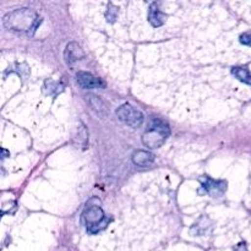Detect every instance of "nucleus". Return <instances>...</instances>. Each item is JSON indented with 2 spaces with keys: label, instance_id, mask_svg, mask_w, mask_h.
Segmentation results:
<instances>
[{
  "label": "nucleus",
  "instance_id": "f257e3e1",
  "mask_svg": "<svg viewBox=\"0 0 251 251\" xmlns=\"http://www.w3.org/2000/svg\"><path fill=\"white\" fill-rule=\"evenodd\" d=\"M42 24V17L36 11L27 7L16 9L11 12H7L2 17V25L7 29L15 32L27 33L28 36H33L34 32Z\"/></svg>",
  "mask_w": 251,
  "mask_h": 251
},
{
  "label": "nucleus",
  "instance_id": "f03ea898",
  "mask_svg": "<svg viewBox=\"0 0 251 251\" xmlns=\"http://www.w3.org/2000/svg\"><path fill=\"white\" fill-rule=\"evenodd\" d=\"M171 135V129L167 123L161 119H152L146 132L142 135V144L149 149H159Z\"/></svg>",
  "mask_w": 251,
  "mask_h": 251
},
{
  "label": "nucleus",
  "instance_id": "7ed1b4c3",
  "mask_svg": "<svg viewBox=\"0 0 251 251\" xmlns=\"http://www.w3.org/2000/svg\"><path fill=\"white\" fill-rule=\"evenodd\" d=\"M81 221H82L83 226L88 233L97 234V233L105 229L112 220L105 216L100 206L87 205V207L82 212V216H81Z\"/></svg>",
  "mask_w": 251,
  "mask_h": 251
},
{
  "label": "nucleus",
  "instance_id": "20e7f679",
  "mask_svg": "<svg viewBox=\"0 0 251 251\" xmlns=\"http://www.w3.org/2000/svg\"><path fill=\"white\" fill-rule=\"evenodd\" d=\"M117 117L119 118L120 122L125 123V124L134 127V129L140 127L144 123V114L139 109L129 104V103H125L122 107L118 108Z\"/></svg>",
  "mask_w": 251,
  "mask_h": 251
},
{
  "label": "nucleus",
  "instance_id": "39448f33",
  "mask_svg": "<svg viewBox=\"0 0 251 251\" xmlns=\"http://www.w3.org/2000/svg\"><path fill=\"white\" fill-rule=\"evenodd\" d=\"M201 188L211 198H222L227 191V181L226 180H215L208 176H202L199 178Z\"/></svg>",
  "mask_w": 251,
  "mask_h": 251
},
{
  "label": "nucleus",
  "instance_id": "423d86ee",
  "mask_svg": "<svg viewBox=\"0 0 251 251\" xmlns=\"http://www.w3.org/2000/svg\"><path fill=\"white\" fill-rule=\"evenodd\" d=\"M76 81H77L78 86L85 88V90L104 87V82L100 78L96 77V76H93L91 73H87V71H78L76 74Z\"/></svg>",
  "mask_w": 251,
  "mask_h": 251
},
{
  "label": "nucleus",
  "instance_id": "0eeeda50",
  "mask_svg": "<svg viewBox=\"0 0 251 251\" xmlns=\"http://www.w3.org/2000/svg\"><path fill=\"white\" fill-rule=\"evenodd\" d=\"M85 58V51L81 48V46L76 42H70L68 46L65 47L64 50V59H65L68 65H73L76 61L81 60Z\"/></svg>",
  "mask_w": 251,
  "mask_h": 251
},
{
  "label": "nucleus",
  "instance_id": "6e6552de",
  "mask_svg": "<svg viewBox=\"0 0 251 251\" xmlns=\"http://www.w3.org/2000/svg\"><path fill=\"white\" fill-rule=\"evenodd\" d=\"M150 24L153 27H161L166 22L167 15L159 10L157 2H152L149 9V16H147Z\"/></svg>",
  "mask_w": 251,
  "mask_h": 251
},
{
  "label": "nucleus",
  "instance_id": "1a4fd4ad",
  "mask_svg": "<svg viewBox=\"0 0 251 251\" xmlns=\"http://www.w3.org/2000/svg\"><path fill=\"white\" fill-rule=\"evenodd\" d=\"M132 162L137 167H149L154 162V154L144 150H137L132 153Z\"/></svg>",
  "mask_w": 251,
  "mask_h": 251
},
{
  "label": "nucleus",
  "instance_id": "9d476101",
  "mask_svg": "<svg viewBox=\"0 0 251 251\" xmlns=\"http://www.w3.org/2000/svg\"><path fill=\"white\" fill-rule=\"evenodd\" d=\"M232 74L242 82L251 85V73L247 66H237V68L232 69Z\"/></svg>",
  "mask_w": 251,
  "mask_h": 251
},
{
  "label": "nucleus",
  "instance_id": "9b49d317",
  "mask_svg": "<svg viewBox=\"0 0 251 251\" xmlns=\"http://www.w3.org/2000/svg\"><path fill=\"white\" fill-rule=\"evenodd\" d=\"M75 140H78L77 147H82L83 150L87 149L88 134L87 130H86V126L83 124H80V126L77 127V135L74 137V141H75Z\"/></svg>",
  "mask_w": 251,
  "mask_h": 251
},
{
  "label": "nucleus",
  "instance_id": "f8f14e48",
  "mask_svg": "<svg viewBox=\"0 0 251 251\" xmlns=\"http://www.w3.org/2000/svg\"><path fill=\"white\" fill-rule=\"evenodd\" d=\"M61 91H63L61 86L59 85L58 82H54L53 80H47L46 82H44L43 92L46 93V95L56 96L59 92H61Z\"/></svg>",
  "mask_w": 251,
  "mask_h": 251
},
{
  "label": "nucleus",
  "instance_id": "ddd939ff",
  "mask_svg": "<svg viewBox=\"0 0 251 251\" xmlns=\"http://www.w3.org/2000/svg\"><path fill=\"white\" fill-rule=\"evenodd\" d=\"M91 105L93 107V109L100 115H105L107 114V109H105L104 104H103L102 100H100V97H95V96H91Z\"/></svg>",
  "mask_w": 251,
  "mask_h": 251
},
{
  "label": "nucleus",
  "instance_id": "4468645a",
  "mask_svg": "<svg viewBox=\"0 0 251 251\" xmlns=\"http://www.w3.org/2000/svg\"><path fill=\"white\" fill-rule=\"evenodd\" d=\"M118 7L114 6V5L112 4V2H109L108 4V7H107V12H105V19H107L108 22H110V24H113V22L117 20L118 17Z\"/></svg>",
  "mask_w": 251,
  "mask_h": 251
},
{
  "label": "nucleus",
  "instance_id": "2eb2a0df",
  "mask_svg": "<svg viewBox=\"0 0 251 251\" xmlns=\"http://www.w3.org/2000/svg\"><path fill=\"white\" fill-rule=\"evenodd\" d=\"M240 43L251 47V34L250 33L242 34V36H240Z\"/></svg>",
  "mask_w": 251,
  "mask_h": 251
},
{
  "label": "nucleus",
  "instance_id": "dca6fc26",
  "mask_svg": "<svg viewBox=\"0 0 251 251\" xmlns=\"http://www.w3.org/2000/svg\"><path fill=\"white\" fill-rule=\"evenodd\" d=\"M234 251H248L247 245H245L244 243H240V244H238L237 247H235Z\"/></svg>",
  "mask_w": 251,
  "mask_h": 251
},
{
  "label": "nucleus",
  "instance_id": "f3484780",
  "mask_svg": "<svg viewBox=\"0 0 251 251\" xmlns=\"http://www.w3.org/2000/svg\"><path fill=\"white\" fill-rule=\"evenodd\" d=\"M6 154H7L6 150H2V158H5V157H6Z\"/></svg>",
  "mask_w": 251,
  "mask_h": 251
}]
</instances>
